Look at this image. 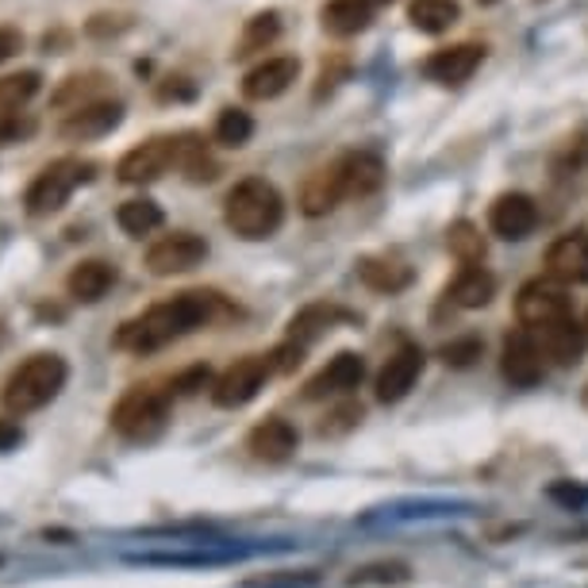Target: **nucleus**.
I'll list each match as a JSON object with an SVG mask.
<instances>
[{"mask_svg": "<svg viewBox=\"0 0 588 588\" xmlns=\"http://www.w3.org/2000/svg\"><path fill=\"white\" fill-rule=\"evenodd\" d=\"M585 405H588V392H585Z\"/></svg>", "mask_w": 588, "mask_h": 588, "instance_id": "49530a36", "label": "nucleus"}, {"mask_svg": "<svg viewBox=\"0 0 588 588\" xmlns=\"http://www.w3.org/2000/svg\"><path fill=\"white\" fill-rule=\"evenodd\" d=\"M178 155H181V139H170V136L147 139L120 158L116 173H120L123 185H150L162 178L170 166H178Z\"/></svg>", "mask_w": 588, "mask_h": 588, "instance_id": "0eeeda50", "label": "nucleus"}, {"mask_svg": "<svg viewBox=\"0 0 588 588\" xmlns=\"http://www.w3.org/2000/svg\"><path fill=\"white\" fill-rule=\"evenodd\" d=\"M516 316L524 327H531V331H542V327L558 323V319H569L574 316V305H569L566 289H561L558 281H527L524 289H519L516 297Z\"/></svg>", "mask_w": 588, "mask_h": 588, "instance_id": "6e6552de", "label": "nucleus"}, {"mask_svg": "<svg viewBox=\"0 0 588 588\" xmlns=\"http://www.w3.org/2000/svg\"><path fill=\"white\" fill-rule=\"evenodd\" d=\"M350 78V58L342 54H331L323 58V66H319V86H316V100H323L327 92H335L342 86V81Z\"/></svg>", "mask_w": 588, "mask_h": 588, "instance_id": "4c0bfd02", "label": "nucleus"}, {"mask_svg": "<svg viewBox=\"0 0 588 588\" xmlns=\"http://www.w3.org/2000/svg\"><path fill=\"white\" fill-rule=\"evenodd\" d=\"M342 173H347L350 197H369L385 185V162L369 150H350L342 155Z\"/></svg>", "mask_w": 588, "mask_h": 588, "instance_id": "393cba45", "label": "nucleus"}, {"mask_svg": "<svg viewBox=\"0 0 588 588\" xmlns=\"http://www.w3.org/2000/svg\"><path fill=\"white\" fill-rule=\"evenodd\" d=\"M273 373V358L270 355H247L235 358L212 381V405L216 408H242L258 397V389L266 385V377Z\"/></svg>", "mask_w": 588, "mask_h": 588, "instance_id": "423d86ee", "label": "nucleus"}, {"mask_svg": "<svg viewBox=\"0 0 588 588\" xmlns=\"http://www.w3.org/2000/svg\"><path fill=\"white\" fill-rule=\"evenodd\" d=\"M205 385H208V369L205 366H192L189 373H181L178 381L170 385V397H189V392L205 389Z\"/></svg>", "mask_w": 588, "mask_h": 588, "instance_id": "79ce46f5", "label": "nucleus"}, {"mask_svg": "<svg viewBox=\"0 0 588 588\" xmlns=\"http://www.w3.org/2000/svg\"><path fill=\"white\" fill-rule=\"evenodd\" d=\"M461 8L458 0H411L408 4V20L416 31H423V36H442V31H450L454 23H458Z\"/></svg>", "mask_w": 588, "mask_h": 588, "instance_id": "a878e982", "label": "nucleus"}, {"mask_svg": "<svg viewBox=\"0 0 588 588\" xmlns=\"http://www.w3.org/2000/svg\"><path fill=\"white\" fill-rule=\"evenodd\" d=\"M362 419V408L358 405H342V408H335L331 416L319 423V435H342V431H350V427Z\"/></svg>", "mask_w": 588, "mask_h": 588, "instance_id": "58836bf2", "label": "nucleus"}, {"mask_svg": "<svg viewBox=\"0 0 588 588\" xmlns=\"http://www.w3.org/2000/svg\"><path fill=\"white\" fill-rule=\"evenodd\" d=\"M546 273L566 285H588V231H569L546 250Z\"/></svg>", "mask_w": 588, "mask_h": 588, "instance_id": "f3484780", "label": "nucleus"}, {"mask_svg": "<svg viewBox=\"0 0 588 588\" xmlns=\"http://www.w3.org/2000/svg\"><path fill=\"white\" fill-rule=\"evenodd\" d=\"M166 416H170V392L155 389V385H136L128 389L112 408V431L123 435L131 442H147L155 439L166 427Z\"/></svg>", "mask_w": 588, "mask_h": 588, "instance_id": "39448f33", "label": "nucleus"}, {"mask_svg": "<svg viewBox=\"0 0 588 588\" xmlns=\"http://www.w3.org/2000/svg\"><path fill=\"white\" fill-rule=\"evenodd\" d=\"M155 97L162 100V104H170V100L178 104V100H192V97H197V86H192L189 78H181V73H178V78H162V81H158Z\"/></svg>", "mask_w": 588, "mask_h": 588, "instance_id": "ea45409f", "label": "nucleus"}, {"mask_svg": "<svg viewBox=\"0 0 588 588\" xmlns=\"http://www.w3.org/2000/svg\"><path fill=\"white\" fill-rule=\"evenodd\" d=\"M123 123V104L120 100H92V104H81L73 112H66V120L58 123V136L66 142H92L112 136Z\"/></svg>", "mask_w": 588, "mask_h": 588, "instance_id": "9d476101", "label": "nucleus"}, {"mask_svg": "<svg viewBox=\"0 0 588 588\" xmlns=\"http://www.w3.org/2000/svg\"><path fill=\"white\" fill-rule=\"evenodd\" d=\"M178 166L185 170V178H189L192 185H208L220 178V166L212 162V155H208V147L200 139L185 136L181 139V155H178Z\"/></svg>", "mask_w": 588, "mask_h": 588, "instance_id": "c85d7f7f", "label": "nucleus"}, {"mask_svg": "<svg viewBox=\"0 0 588 588\" xmlns=\"http://www.w3.org/2000/svg\"><path fill=\"white\" fill-rule=\"evenodd\" d=\"M347 197L350 192H347V173H342V158H335V162L319 166L316 173H308L305 189H300V212L319 220V216L335 212Z\"/></svg>", "mask_w": 588, "mask_h": 588, "instance_id": "f8f14e48", "label": "nucleus"}, {"mask_svg": "<svg viewBox=\"0 0 588 588\" xmlns=\"http://www.w3.org/2000/svg\"><path fill=\"white\" fill-rule=\"evenodd\" d=\"M481 355H485V342L477 339V335H461V339H450V342H442V350H439L442 362L454 366V369H469Z\"/></svg>", "mask_w": 588, "mask_h": 588, "instance_id": "f704fd0d", "label": "nucleus"}, {"mask_svg": "<svg viewBox=\"0 0 588 588\" xmlns=\"http://www.w3.org/2000/svg\"><path fill=\"white\" fill-rule=\"evenodd\" d=\"M66 377H70V369H66L62 355L23 358V362L8 373L4 392H0V397H4V408L16 411V416H28V411L47 408L50 400L66 389Z\"/></svg>", "mask_w": 588, "mask_h": 588, "instance_id": "7ed1b4c3", "label": "nucleus"}, {"mask_svg": "<svg viewBox=\"0 0 588 588\" xmlns=\"http://www.w3.org/2000/svg\"><path fill=\"white\" fill-rule=\"evenodd\" d=\"M0 561H4V558H0Z\"/></svg>", "mask_w": 588, "mask_h": 588, "instance_id": "09e8293b", "label": "nucleus"}, {"mask_svg": "<svg viewBox=\"0 0 588 588\" xmlns=\"http://www.w3.org/2000/svg\"><path fill=\"white\" fill-rule=\"evenodd\" d=\"M250 136H255V120H250V112H242V108H223L220 116H216V142H223V147H247Z\"/></svg>", "mask_w": 588, "mask_h": 588, "instance_id": "72a5a7b5", "label": "nucleus"}, {"mask_svg": "<svg viewBox=\"0 0 588 588\" xmlns=\"http://www.w3.org/2000/svg\"><path fill=\"white\" fill-rule=\"evenodd\" d=\"M485 4H489V0H485Z\"/></svg>", "mask_w": 588, "mask_h": 588, "instance_id": "de8ad7c7", "label": "nucleus"}, {"mask_svg": "<svg viewBox=\"0 0 588 588\" xmlns=\"http://www.w3.org/2000/svg\"><path fill=\"white\" fill-rule=\"evenodd\" d=\"M281 220H285V200L266 178H242L223 200V223L247 242L270 239L277 227H281Z\"/></svg>", "mask_w": 588, "mask_h": 588, "instance_id": "f03ea898", "label": "nucleus"}, {"mask_svg": "<svg viewBox=\"0 0 588 588\" xmlns=\"http://www.w3.org/2000/svg\"><path fill=\"white\" fill-rule=\"evenodd\" d=\"M220 312V297L216 292H178L170 300H158L147 312L128 319V323L116 331V347L131 350V355H155V350L170 347V342L192 335L197 327L212 323V316Z\"/></svg>", "mask_w": 588, "mask_h": 588, "instance_id": "f257e3e1", "label": "nucleus"}, {"mask_svg": "<svg viewBox=\"0 0 588 588\" xmlns=\"http://www.w3.org/2000/svg\"><path fill=\"white\" fill-rule=\"evenodd\" d=\"M447 250H450L454 258H458L461 266H481V258H485V235H481V227H474L469 220L450 223Z\"/></svg>", "mask_w": 588, "mask_h": 588, "instance_id": "c756f323", "label": "nucleus"}, {"mask_svg": "<svg viewBox=\"0 0 588 588\" xmlns=\"http://www.w3.org/2000/svg\"><path fill=\"white\" fill-rule=\"evenodd\" d=\"M419 373H423V350L411 347H397L389 355V362L381 366V373H377V400L381 405H397V400H405L411 389H416Z\"/></svg>", "mask_w": 588, "mask_h": 588, "instance_id": "ddd939ff", "label": "nucleus"}, {"mask_svg": "<svg viewBox=\"0 0 588 588\" xmlns=\"http://www.w3.org/2000/svg\"><path fill=\"white\" fill-rule=\"evenodd\" d=\"M319 23H323L327 36L350 39L373 23V4H369V0H327V4L319 8Z\"/></svg>", "mask_w": 588, "mask_h": 588, "instance_id": "4be33fe9", "label": "nucleus"}, {"mask_svg": "<svg viewBox=\"0 0 588 588\" xmlns=\"http://www.w3.org/2000/svg\"><path fill=\"white\" fill-rule=\"evenodd\" d=\"M131 20L128 16H92L86 23V31L92 39H108V36H120V31H128Z\"/></svg>", "mask_w": 588, "mask_h": 588, "instance_id": "a19ab883", "label": "nucleus"}, {"mask_svg": "<svg viewBox=\"0 0 588 588\" xmlns=\"http://www.w3.org/2000/svg\"><path fill=\"white\" fill-rule=\"evenodd\" d=\"M23 50V36L20 28H0V66L8 62V58H16Z\"/></svg>", "mask_w": 588, "mask_h": 588, "instance_id": "37998d69", "label": "nucleus"}, {"mask_svg": "<svg viewBox=\"0 0 588 588\" xmlns=\"http://www.w3.org/2000/svg\"><path fill=\"white\" fill-rule=\"evenodd\" d=\"M297 442H300L297 427H292L289 419H281V416L262 419V423H258L255 431L247 435L250 454H255V458H262V461H289L292 454H297Z\"/></svg>", "mask_w": 588, "mask_h": 588, "instance_id": "6ab92c4d", "label": "nucleus"}, {"mask_svg": "<svg viewBox=\"0 0 588 588\" xmlns=\"http://www.w3.org/2000/svg\"><path fill=\"white\" fill-rule=\"evenodd\" d=\"M366 377V362L355 355V350H339L312 381L305 385V400H327V397H342V392L358 389Z\"/></svg>", "mask_w": 588, "mask_h": 588, "instance_id": "2eb2a0df", "label": "nucleus"}, {"mask_svg": "<svg viewBox=\"0 0 588 588\" xmlns=\"http://www.w3.org/2000/svg\"><path fill=\"white\" fill-rule=\"evenodd\" d=\"M585 342H588V331L581 323H577L574 316L569 319H558V323L542 327L539 331V347L546 358H554L558 366H574L577 358L585 355Z\"/></svg>", "mask_w": 588, "mask_h": 588, "instance_id": "aec40b11", "label": "nucleus"}, {"mask_svg": "<svg viewBox=\"0 0 588 588\" xmlns=\"http://www.w3.org/2000/svg\"><path fill=\"white\" fill-rule=\"evenodd\" d=\"M162 208L155 205L150 197H136V200H123L120 212H116V223L123 227V235H131V239H142V235L158 231L162 227Z\"/></svg>", "mask_w": 588, "mask_h": 588, "instance_id": "cd10ccee", "label": "nucleus"}, {"mask_svg": "<svg viewBox=\"0 0 588 588\" xmlns=\"http://www.w3.org/2000/svg\"><path fill=\"white\" fill-rule=\"evenodd\" d=\"M92 162H81V158H58V162L43 166L36 173V181L23 192V205H28V216L43 220V216H54L70 205V197L81 189V185L92 181Z\"/></svg>", "mask_w": 588, "mask_h": 588, "instance_id": "20e7f679", "label": "nucleus"}, {"mask_svg": "<svg viewBox=\"0 0 588 588\" xmlns=\"http://www.w3.org/2000/svg\"><path fill=\"white\" fill-rule=\"evenodd\" d=\"M300 78V62L292 54H277L258 62L255 70L242 78V97L247 100H273L281 92L292 89V81Z\"/></svg>", "mask_w": 588, "mask_h": 588, "instance_id": "a211bd4d", "label": "nucleus"}, {"mask_svg": "<svg viewBox=\"0 0 588 588\" xmlns=\"http://www.w3.org/2000/svg\"><path fill=\"white\" fill-rule=\"evenodd\" d=\"M497 297V277H492L485 266H461V273L447 285V300L454 308H485L489 300Z\"/></svg>", "mask_w": 588, "mask_h": 588, "instance_id": "5701e85b", "label": "nucleus"}, {"mask_svg": "<svg viewBox=\"0 0 588 588\" xmlns=\"http://www.w3.org/2000/svg\"><path fill=\"white\" fill-rule=\"evenodd\" d=\"M277 36H281V16L258 12L255 20H247V28H242V39H239V47H235V58H250L255 50H266Z\"/></svg>", "mask_w": 588, "mask_h": 588, "instance_id": "7c9ffc66", "label": "nucleus"}, {"mask_svg": "<svg viewBox=\"0 0 588 588\" xmlns=\"http://www.w3.org/2000/svg\"><path fill=\"white\" fill-rule=\"evenodd\" d=\"M104 73H97V70H89V73H73L70 81H66L62 89H58V97H54V104L58 108H81V104H92V100H100L97 92L104 89Z\"/></svg>", "mask_w": 588, "mask_h": 588, "instance_id": "2f4dec72", "label": "nucleus"}, {"mask_svg": "<svg viewBox=\"0 0 588 588\" xmlns=\"http://www.w3.org/2000/svg\"><path fill=\"white\" fill-rule=\"evenodd\" d=\"M39 86H43V78H39L36 70L0 78V112H20V108L39 92Z\"/></svg>", "mask_w": 588, "mask_h": 588, "instance_id": "473e14b6", "label": "nucleus"}, {"mask_svg": "<svg viewBox=\"0 0 588 588\" xmlns=\"http://www.w3.org/2000/svg\"><path fill=\"white\" fill-rule=\"evenodd\" d=\"M39 128V120L31 112H0V147H12V142L31 139Z\"/></svg>", "mask_w": 588, "mask_h": 588, "instance_id": "e433bc0d", "label": "nucleus"}, {"mask_svg": "<svg viewBox=\"0 0 588 588\" xmlns=\"http://www.w3.org/2000/svg\"><path fill=\"white\" fill-rule=\"evenodd\" d=\"M585 327H588V323H585Z\"/></svg>", "mask_w": 588, "mask_h": 588, "instance_id": "8fccbe9b", "label": "nucleus"}, {"mask_svg": "<svg viewBox=\"0 0 588 588\" xmlns=\"http://www.w3.org/2000/svg\"><path fill=\"white\" fill-rule=\"evenodd\" d=\"M208 258V242L192 231H173L162 235L158 242H150L147 250V270L155 277H178L197 270L200 262Z\"/></svg>", "mask_w": 588, "mask_h": 588, "instance_id": "1a4fd4ad", "label": "nucleus"}, {"mask_svg": "<svg viewBox=\"0 0 588 588\" xmlns=\"http://www.w3.org/2000/svg\"><path fill=\"white\" fill-rule=\"evenodd\" d=\"M489 227L492 235L508 242H519L539 227V205H535L527 192H504V197L492 200L489 208Z\"/></svg>", "mask_w": 588, "mask_h": 588, "instance_id": "4468645a", "label": "nucleus"}, {"mask_svg": "<svg viewBox=\"0 0 588 588\" xmlns=\"http://www.w3.org/2000/svg\"><path fill=\"white\" fill-rule=\"evenodd\" d=\"M485 62V47L481 43H458V47H442L435 50L423 62V73L439 86H466L477 73V66Z\"/></svg>", "mask_w": 588, "mask_h": 588, "instance_id": "dca6fc26", "label": "nucleus"}, {"mask_svg": "<svg viewBox=\"0 0 588 588\" xmlns=\"http://www.w3.org/2000/svg\"><path fill=\"white\" fill-rule=\"evenodd\" d=\"M542 358L546 355L531 331H511L500 350V373L508 377L516 389H531V385L542 381Z\"/></svg>", "mask_w": 588, "mask_h": 588, "instance_id": "9b49d317", "label": "nucleus"}, {"mask_svg": "<svg viewBox=\"0 0 588 588\" xmlns=\"http://www.w3.org/2000/svg\"><path fill=\"white\" fill-rule=\"evenodd\" d=\"M20 442V427L12 419H0V450H12Z\"/></svg>", "mask_w": 588, "mask_h": 588, "instance_id": "c03bdc74", "label": "nucleus"}, {"mask_svg": "<svg viewBox=\"0 0 588 588\" xmlns=\"http://www.w3.org/2000/svg\"><path fill=\"white\" fill-rule=\"evenodd\" d=\"M342 316H347V312H339L335 305H308L305 312L292 316L289 342H297V347L308 350V342L319 339L323 331H331V323H335V319H342Z\"/></svg>", "mask_w": 588, "mask_h": 588, "instance_id": "bb28decb", "label": "nucleus"}, {"mask_svg": "<svg viewBox=\"0 0 588 588\" xmlns=\"http://www.w3.org/2000/svg\"><path fill=\"white\" fill-rule=\"evenodd\" d=\"M408 577H411V574H408V566H400V561H381V566L355 569L350 585H405Z\"/></svg>", "mask_w": 588, "mask_h": 588, "instance_id": "c9c22d12", "label": "nucleus"}, {"mask_svg": "<svg viewBox=\"0 0 588 588\" xmlns=\"http://www.w3.org/2000/svg\"><path fill=\"white\" fill-rule=\"evenodd\" d=\"M112 285H116V266L104 262V258H86V262H78L70 270V277H66V289H70V297L78 305H97Z\"/></svg>", "mask_w": 588, "mask_h": 588, "instance_id": "412c9836", "label": "nucleus"}, {"mask_svg": "<svg viewBox=\"0 0 588 588\" xmlns=\"http://www.w3.org/2000/svg\"><path fill=\"white\" fill-rule=\"evenodd\" d=\"M0 347H4V327H0Z\"/></svg>", "mask_w": 588, "mask_h": 588, "instance_id": "a18cd8bd", "label": "nucleus"}, {"mask_svg": "<svg viewBox=\"0 0 588 588\" xmlns=\"http://www.w3.org/2000/svg\"><path fill=\"white\" fill-rule=\"evenodd\" d=\"M358 277H362L366 289L373 292H405L411 285V266L397 262V258H381V255H369L358 262Z\"/></svg>", "mask_w": 588, "mask_h": 588, "instance_id": "b1692460", "label": "nucleus"}]
</instances>
